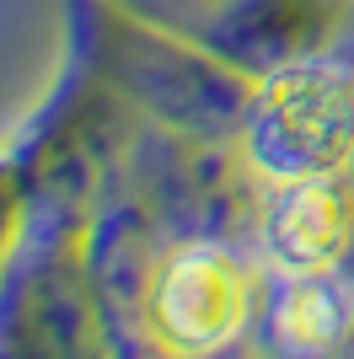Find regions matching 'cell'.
I'll list each match as a JSON object with an SVG mask.
<instances>
[{"label": "cell", "mask_w": 354, "mask_h": 359, "mask_svg": "<svg viewBox=\"0 0 354 359\" xmlns=\"http://www.w3.org/2000/svg\"><path fill=\"white\" fill-rule=\"evenodd\" d=\"M65 60L177 135L236 140L252 102V75L129 0H65Z\"/></svg>", "instance_id": "1"}, {"label": "cell", "mask_w": 354, "mask_h": 359, "mask_svg": "<svg viewBox=\"0 0 354 359\" xmlns=\"http://www.w3.org/2000/svg\"><path fill=\"white\" fill-rule=\"evenodd\" d=\"M97 210L38 204L0 273V354H124L91 279Z\"/></svg>", "instance_id": "2"}, {"label": "cell", "mask_w": 354, "mask_h": 359, "mask_svg": "<svg viewBox=\"0 0 354 359\" xmlns=\"http://www.w3.org/2000/svg\"><path fill=\"white\" fill-rule=\"evenodd\" d=\"M242 161L263 182L354 166V27L333 48L252 81L236 129Z\"/></svg>", "instance_id": "3"}, {"label": "cell", "mask_w": 354, "mask_h": 359, "mask_svg": "<svg viewBox=\"0 0 354 359\" xmlns=\"http://www.w3.org/2000/svg\"><path fill=\"white\" fill-rule=\"evenodd\" d=\"M263 257L247 241L177 236L150 273L140 338L162 354H215L252 327Z\"/></svg>", "instance_id": "4"}, {"label": "cell", "mask_w": 354, "mask_h": 359, "mask_svg": "<svg viewBox=\"0 0 354 359\" xmlns=\"http://www.w3.org/2000/svg\"><path fill=\"white\" fill-rule=\"evenodd\" d=\"M140 11L188 32L252 81L322 54L354 27V0H156Z\"/></svg>", "instance_id": "5"}, {"label": "cell", "mask_w": 354, "mask_h": 359, "mask_svg": "<svg viewBox=\"0 0 354 359\" xmlns=\"http://www.w3.org/2000/svg\"><path fill=\"white\" fill-rule=\"evenodd\" d=\"M252 247L263 257V269L284 273L354 263V172L263 182Z\"/></svg>", "instance_id": "6"}, {"label": "cell", "mask_w": 354, "mask_h": 359, "mask_svg": "<svg viewBox=\"0 0 354 359\" xmlns=\"http://www.w3.org/2000/svg\"><path fill=\"white\" fill-rule=\"evenodd\" d=\"M252 338L268 354H349L354 348V263L284 273L263 269Z\"/></svg>", "instance_id": "7"}, {"label": "cell", "mask_w": 354, "mask_h": 359, "mask_svg": "<svg viewBox=\"0 0 354 359\" xmlns=\"http://www.w3.org/2000/svg\"><path fill=\"white\" fill-rule=\"evenodd\" d=\"M27 215H32V194H27V166L16 156V145L6 140L0 145V273L11 263L16 241L27 231Z\"/></svg>", "instance_id": "8"}, {"label": "cell", "mask_w": 354, "mask_h": 359, "mask_svg": "<svg viewBox=\"0 0 354 359\" xmlns=\"http://www.w3.org/2000/svg\"><path fill=\"white\" fill-rule=\"evenodd\" d=\"M349 172H354V166H349Z\"/></svg>", "instance_id": "9"}]
</instances>
